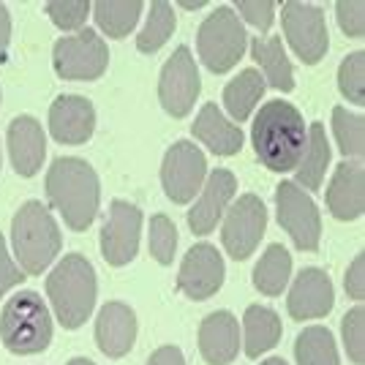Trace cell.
Returning a JSON list of instances; mask_svg holds the SVG:
<instances>
[{"mask_svg":"<svg viewBox=\"0 0 365 365\" xmlns=\"http://www.w3.org/2000/svg\"><path fill=\"white\" fill-rule=\"evenodd\" d=\"M305 139L308 128L303 115L297 112V107L281 98L262 104L251 125V142L257 158L270 172H292L297 167L305 150Z\"/></svg>","mask_w":365,"mask_h":365,"instance_id":"1","label":"cell"},{"mask_svg":"<svg viewBox=\"0 0 365 365\" xmlns=\"http://www.w3.org/2000/svg\"><path fill=\"white\" fill-rule=\"evenodd\" d=\"M46 197L61 213L66 227L85 232L93 224L101 202V185L96 169L74 155H63L52 161L46 172Z\"/></svg>","mask_w":365,"mask_h":365,"instance_id":"2","label":"cell"},{"mask_svg":"<svg viewBox=\"0 0 365 365\" xmlns=\"http://www.w3.org/2000/svg\"><path fill=\"white\" fill-rule=\"evenodd\" d=\"M96 270L82 254L63 257L46 278V297L66 330H79L96 308Z\"/></svg>","mask_w":365,"mask_h":365,"instance_id":"3","label":"cell"},{"mask_svg":"<svg viewBox=\"0 0 365 365\" xmlns=\"http://www.w3.org/2000/svg\"><path fill=\"white\" fill-rule=\"evenodd\" d=\"M11 243L19 267L28 275H41L61 254V229L41 202H25L11 221Z\"/></svg>","mask_w":365,"mask_h":365,"instance_id":"4","label":"cell"},{"mask_svg":"<svg viewBox=\"0 0 365 365\" xmlns=\"http://www.w3.org/2000/svg\"><path fill=\"white\" fill-rule=\"evenodd\" d=\"M0 341L14 354H38L52 344V317L36 292H16L0 311Z\"/></svg>","mask_w":365,"mask_h":365,"instance_id":"5","label":"cell"},{"mask_svg":"<svg viewBox=\"0 0 365 365\" xmlns=\"http://www.w3.org/2000/svg\"><path fill=\"white\" fill-rule=\"evenodd\" d=\"M245 41L248 36H245L243 22L229 6H218L213 14L205 16V22L197 31L199 58L213 74H224L237 66L245 52Z\"/></svg>","mask_w":365,"mask_h":365,"instance_id":"6","label":"cell"},{"mask_svg":"<svg viewBox=\"0 0 365 365\" xmlns=\"http://www.w3.org/2000/svg\"><path fill=\"white\" fill-rule=\"evenodd\" d=\"M278 224L287 229L292 243L300 251H317L322 240V218L317 202L294 180H284L275 188Z\"/></svg>","mask_w":365,"mask_h":365,"instance_id":"7","label":"cell"},{"mask_svg":"<svg viewBox=\"0 0 365 365\" xmlns=\"http://www.w3.org/2000/svg\"><path fill=\"white\" fill-rule=\"evenodd\" d=\"M52 63L61 79H98L109 66V49L104 38L91 28L61 38L52 49Z\"/></svg>","mask_w":365,"mask_h":365,"instance_id":"8","label":"cell"},{"mask_svg":"<svg viewBox=\"0 0 365 365\" xmlns=\"http://www.w3.org/2000/svg\"><path fill=\"white\" fill-rule=\"evenodd\" d=\"M281 22H284L287 41L303 63L314 66L327 55L330 33H327V22H324V14L317 3H300V0L284 3Z\"/></svg>","mask_w":365,"mask_h":365,"instance_id":"9","label":"cell"},{"mask_svg":"<svg viewBox=\"0 0 365 365\" xmlns=\"http://www.w3.org/2000/svg\"><path fill=\"white\" fill-rule=\"evenodd\" d=\"M207 180V158L191 142H175L164 155L161 164V185L167 191V197L175 205H188L191 199H197L202 185Z\"/></svg>","mask_w":365,"mask_h":365,"instance_id":"10","label":"cell"},{"mask_svg":"<svg viewBox=\"0 0 365 365\" xmlns=\"http://www.w3.org/2000/svg\"><path fill=\"white\" fill-rule=\"evenodd\" d=\"M264 229H267L264 202L259 197H254V194H243L224 213L221 243H224L229 257L243 262V259H248L257 251L259 240L264 237Z\"/></svg>","mask_w":365,"mask_h":365,"instance_id":"11","label":"cell"},{"mask_svg":"<svg viewBox=\"0 0 365 365\" xmlns=\"http://www.w3.org/2000/svg\"><path fill=\"white\" fill-rule=\"evenodd\" d=\"M199 91H202V85H199L197 61L191 58L188 46H178L175 55L164 63L161 76H158L161 107L167 109L172 118H185L197 104Z\"/></svg>","mask_w":365,"mask_h":365,"instance_id":"12","label":"cell"},{"mask_svg":"<svg viewBox=\"0 0 365 365\" xmlns=\"http://www.w3.org/2000/svg\"><path fill=\"white\" fill-rule=\"evenodd\" d=\"M142 210L131 202L115 199L109 205L107 224L101 229V254L112 267H123L139 254Z\"/></svg>","mask_w":365,"mask_h":365,"instance_id":"13","label":"cell"},{"mask_svg":"<svg viewBox=\"0 0 365 365\" xmlns=\"http://www.w3.org/2000/svg\"><path fill=\"white\" fill-rule=\"evenodd\" d=\"M224 284V259L210 243H197L182 257L178 289L191 300H207Z\"/></svg>","mask_w":365,"mask_h":365,"instance_id":"14","label":"cell"},{"mask_svg":"<svg viewBox=\"0 0 365 365\" xmlns=\"http://www.w3.org/2000/svg\"><path fill=\"white\" fill-rule=\"evenodd\" d=\"M333 303L335 292L327 273L319 267H305L292 284L289 297H287V311H289L292 319L297 322L322 319L333 311Z\"/></svg>","mask_w":365,"mask_h":365,"instance_id":"15","label":"cell"},{"mask_svg":"<svg viewBox=\"0 0 365 365\" xmlns=\"http://www.w3.org/2000/svg\"><path fill=\"white\" fill-rule=\"evenodd\" d=\"M237 191V180L229 169H213L199 191V199L188 210V227L194 235H210L218 227V218L227 213L229 202Z\"/></svg>","mask_w":365,"mask_h":365,"instance_id":"16","label":"cell"},{"mask_svg":"<svg viewBox=\"0 0 365 365\" xmlns=\"http://www.w3.org/2000/svg\"><path fill=\"white\" fill-rule=\"evenodd\" d=\"M49 131L61 145H85L96 131V109L85 96H61L49 107Z\"/></svg>","mask_w":365,"mask_h":365,"instance_id":"17","label":"cell"},{"mask_svg":"<svg viewBox=\"0 0 365 365\" xmlns=\"http://www.w3.org/2000/svg\"><path fill=\"white\" fill-rule=\"evenodd\" d=\"M327 210L338 221H357L365 213V169L357 161H344L327 185Z\"/></svg>","mask_w":365,"mask_h":365,"instance_id":"18","label":"cell"},{"mask_svg":"<svg viewBox=\"0 0 365 365\" xmlns=\"http://www.w3.org/2000/svg\"><path fill=\"white\" fill-rule=\"evenodd\" d=\"M137 341V314L125 303H107L96 319V344L107 357L118 360L128 354Z\"/></svg>","mask_w":365,"mask_h":365,"instance_id":"19","label":"cell"},{"mask_svg":"<svg viewBox=\"0 0 365 365\" xmlns=\"http://www.w3.org/2000/svg\"><path fill=\"white\" fill-rule=\"evenodd\" d=\"M199 351L205 363L229 365L240 351V324L229 311H213L199 324Z\"/></svg>","mask_w":365,"mask_h":365,"instance_id":"20","label":"cell"},{"mask_svg":"<svg viewBox=\"0 0 365 365\" xmlns=\"http://www.w3.org/2000/svg\"><path fill=\"white\" fill-rule=\"evenodd\" d=\"M9 155L14 164L16 175L33 178L38 169L44 167L46 139L41 123L31 115H19L9 125Z\"/></svg>","mask_w":365,"mask_h":365,"instance_id":"21","label":"cell"},{"mask_svg":"<svg viewBox=\"0 0 365 365\" xmlns=\"http://www.w3.org/2000/svg\"><path fill=\"white\" fill-rule=\"evenodd\" d=\"M191 134L215 155H235L243 148V131L240 125L229 120L218 109V104H205L199 109L197 120L191 125Z\"/></svg>","mask_w":365,"mask_h":365,"instance_id":"22","label":"cell"},{"mask_svg":"<svg viewBox=\"0 0 365 365\" xmlns=\"http://www.w3.org/2000/svg\"><path fill=\"white\" fill-rule=\"evenodd\" d=\"M327 164H330V142H327V131L322 123H311L308 125V139H305V150L300 155V164L294 167V178L303 191H319L322 180L327 175Z\"/></svg>","mask_w":365,"mask_h":365,"instance_id":"23","label":"cell"},{"mask_svg":"<svg viewBox=\"0 0 365 365\" xmlns=\"http://www.w3.org/2000/svg\"><path fill=\"white\" fill-rule=\"evenodd\" d=\"M251 58L259 63L262 68V79L270 82V88L281 93L294 91V68H292L289 58H287V49L281 38H251Z\"/></svg>","mask_w":365,"mask_h":365,"instance_id":"24","label":"cell"},{"mask_svg":"<svg viewBox=\"0 0 365 365\" xmlns=\"http://www.w3.org/2000/svg\"><path fill=\"white\" fill-rule=\"evenodd\" d=\"M243 335L245 354L251 360L262 357L281 341V319L267 305H248L243 314Z\"/></svg>","mask_w":365,"mask_h":365,"instance_id":"25","label":"cell"},{"mask_svg":"<svg viewBox=\"0 0 365 365\" xmlns=\"http://www.w3.org/2000/svg\"><path fill=\"white\" fill-rule=\"evenodd\" d=\"M262 93H264V79H262V74H259L257 68H243L224 88V107L232 115V120L237 123L248 120L254 107L259 104V98H262Z\"/></svg>","mask_w":365,"mask_h":365,"instance_id":"26","label":"cell"},{"mask_svg":"<svg viewBox=\"0 0 365 365\" xmlns=\"http://www.w3.org/2000/svg\"><path fill=\"white\" fill-rule=\"evenodd\" d=\"M292 275V257L281 243L267 245V251L254 267V287L267 297H278L287 289Z\"/></svg>","mask_w":365,"mask_h":365,"instance_id":"27","label":"cell"},{"mask_svg":"<svg viewBox=\"0 0 365 365\" xmlns=\"http://www.w3.org/2000/svg\"><path fill=\"white\" fill-rule=\"evenodd\" d=\"M93 16L109 38H125L142 16V0H98Z\"/></svg>","mask_w":365,"mask_h":365,"instance_id":"28","label":"cell"},{"mask_svg":"<svg viewBox=\"0 0 365 365\" xmlns=\"http://www.w3.org/2000/svg\"><path fill=\"white\" fill-rule=\"evenodd\" d=\"M294 357H297V365H341L333 333L319 324L305 327L303 333L297 335Z\"/></svg>","mask_w":365,"mask_h":365,"instance_id":"29","label":"cell"},{"mask_svg":"<svg viewBox=\"0 0 365 365\" xmlns=\"http://www.w3.org/2000/svg\"><path fill=\"white\" fill-rule=\"evenodd\" d=\"M172 33H175V11L167 0H155V3H150L145 28L137 36V49L145 55H153L167 44Z\"/></svg>","mask_w":365,"mask_h":365,"instance_id":"30","label":"cell"},{"mask_svg":"<svg viewBox=\"0 0 365 365\" xmlns=\"http://www.w3.org/2000/svg\"><path fill=\"white\" fill-rule=\"evenodd\" d=\"M333 134L346 158H360L365 153V118L344 107L333 109Z\"/></svg>","mask_w":365,"mask_h":365,"instance_id":"31","label":"cell"},{"mask_svg":"<svg viewBox=\"0 0 365 365\" xmlns=\"http://www.w3.org/2000/svg\"><path fill=\"white\" fill-rule=\"evenodd\" d=\"M338 88L344 93V98H349V104L363 107L365 104V52L357 49L344 58L338 68Z\"/></svg>","mask_w":365,"mask_h":365,"instance_id":"32","label":"cell"},{"mask_svg":"<svg viewBox=\"0 0 365 365\" xmlns=\"http://www.w3.org/2000/svg\"><path fill=\"white\" fill-rule=\"evenodd\" d=\"M91 11L93 6L88 0H52V3H46V16L66 33L82 31Z\"/></svg>","mask_w":365,"mask_h":365,"instance_id":"33","label":"cell"},{"mask_svg":"<svg viewBox=\"0 0 365 365\" xmlns=\"http://www.w3.org/2000/svg\"><path fill=\"white\" fill-rule=\"evenodd\" d=\"M175 248H178V229L164 213L153 215L150 221V254L161 264L175 262Z\"/></svg>","mask_w":365,"mask_h":365,"instance_id":"34","label":"cell"},{"mask_svg":"<svg viewBox=\"0 0 365 365\" xmlns=\"http://www.w3.org/2000/svg\"><path fill=\"white\" fill-rule=\"evenodd\" d=\"M341 335H344V349L354 365L365 363V311L363 305L351 308L341 319Z\"/></svg>","mask_w":365,"mask_h":365,"instance_id":"35","label":"cell"},{"mask_svg":"<svg viewBox=\"0 0 365 365\" xmlns=\"http://www.w3.org/2000/svg\"><path fill=\"white\" fill-rule=\"evenodd\" d=\"M338 14V25L341 31L351 36V38H363L365 36V3L363 0H341L335 6Z\"/></svg>","mask_w":365,"mask_h":365,"instance_id":"36","label":"cell"},{"mask_svg":"<svg viewBox=\"0 0 365 365\" xmlns=\"http://www.w3.org/2000/svg\"><path fill=\"white\" fill-rule=\"evenodd\" d=\"M237 11L257 31H270L275 16V3H270V0H240L237 3Z\"/></svg>","mask_w":365,"mask_h":365,"instance_id":"37","label":"cell"},{"mask_svg":"<svg viewBox=\"0 0 365 365\" xmlns=\"http://www.w3.org/2000/svg\"><path fill=\"white\" fill-rule=\"evenodd\" d=\"M25 281V270L16 267L14 259L9 257V245H6V237L0 235V297L9 289H14Z\"/></svg>","mask_w":365,"mask_h":365,"instance_id":"38","label":"cell"},{"mask_svg":"<svg viewBox=\"0 0 365 365\" xmlns=\"http://www.w3.org/2000/svg\"><path fill=\"white\" fill-rule=\"evenodd\" d=\"M344 287H346L351 300H357V303L365 300V254L354 257V262L346 270V278H344Z\"/></svg>","mask_w":365,"mask_h":365,"instance_id":"39","label":"cell"},{"mask_svg":"<svg viewBox=\"0 0 365 365\" xmlns=\"http://www.w3.org/2000/svg\"><path fill=\"white\" fill-rule=\"evenodd\" d=\"M148 365H185V357L178 346H161L150 354Z\"/></svg>","mask_w":365,"mask_h":365,"instance_id":"40","label":"cell"},{"mask_svg":"<svg viewBox=\"0 0 365 365\" xmlns=\"http://www.w3.org/2000/svg\"><path fill=\"white\" fill-rule=\"evenodd\" d=\"M9 44H11V16H9V9L0 3V63L9 55Z\"/></svg>","mask_w":365,"mask_h":365,"instance_id":"41","label":"cell"},{"mask_svg":"<svg viewBox=\"0 0 365 365\" xmlns=\"http://www.w3.org/2000/svg\"><path fill=\"white\" fill-rule=\"evenodd\" d=\"M66 365H96L93 360H88V357H74V360H68Z\"/></svg>","mask_w":365,"mask_h":365,"instance_id":"42","label":"cell"},{"mask_svg":"<svg viewBox=\"0 0 365 365\" xmlns=\"http://www.w3.org/2000/svg\"><path fill=\"white\" fill-rule=\"evenodd\" d=\"M182 9H188V11H194V9H202L205 6V0H197V3H180Z\"/></svg>","mask_w":365,"mask_h":365,"instance_id":"43","label":"cell"},{"mask_svg":"<svg viewBox=\"0 0 365 365\" xmlns=\"http://www.w3.org/2000/svg\"><path fill=\"white\" fill-rule=\"evenodd\" d=\"M262 365H287V360H281V357H270V360H264Z\"/></svg>","mask_w":365,"mask_h":365,"instance_id":"44","label":"cell"}]
</instances>
